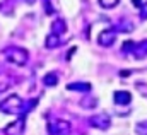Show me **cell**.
<instances>
[{
	"instance_id": "obj_14",
	"label": "cell",
	"mask_w": 147,
	"mask_h": 135,
	"mask_svg": "<svg viewBox=\"0 0 147 135\" xmlns=\"http://www.w3.org/2000/svg\"><path fill=\"white\" fill-rule=\"evenodd\" d=\"M98 2H99V5L103 9H113V7H116L120 3V0H98Z\"/></svg>"
},
{
	"instance_id": "obj_4",
	"label": "cell",
	"mask_w": 147,
	"mask_h": 135,
	"mask_svg": "<svg viewBox=\"0 0 147 135\" xmlns=\"http://www.w3.org/2000/svg\"><path fill=\"white\" fill-rule=\"evenodd\" d=\"M92 128H98V130H108L111 127V118L108 113H96L89 118L87 122Z\"/></svg>"
},
{
	"instance_id": "obj_23",
	"label": "cell",
	"mask_w": 147,
	"mask_h": 135,
	"mask_svg": "<svg viewBox=\"0 0 147 135\" xmlns=\"http://www.w3.org/2000/svg\"><path fill=\"white\" fill-rule=\"evenodd\" d=\"M120 75H121V77H127V75H130V70H123V72H120Z\"/></svg>"
},
{
	"instance_id": "obj_8",
	"label": "cell",
	"mask_w": 147,
	"mask_h": 135,
	"mask_svg": "<svg viewBox=\"0 0 147 135\" xmlns=\"http://www.w3.org/2000/svg\"><path fill=\"white\" fill-rule=\"evenodd\" d=\"M132 55H134L137 60H142V58H146V57H147V39H142V41L135 43Z\"/></svg>"
},
{
	"instance_id": "obj_18",
	"label": "cell",
	"mask_w": 147,
	"mask_h": 135,
	"mask_svg": "<svg viewBox=\"0 0 147 135\" xmlns=\"http://www.w3.org/2000/svg\"><path fill=\"white\" fill-rule=\"evenodd\" d=\"M137 132H139V134H142V135H147V122L137 125Z\"/></svg>"
},
{
	"instance_id": "obj_10",
	"label": "cell",
	"mask_w": 147,
	"mask_h": 135,
	"mask_svg": "<svg viewBox=\"0 0 147 135\" xmlns=\"http://www.w3.org/2000/svg\"><path fill=\"white\" fill-rule=\"evenodd\" d=\"M69 91H75V92H89L91 91V84L89 82H69L67 84Z\"/></svg>"
},
{
	"instance_id": "obj_3",
	"label": "cell",
	"mask_w": 147,
	"mask_h": 135,
	"mask_svg": "<svg viewBox=\"0 0 147 135\" xmlns=\"http://www.w3.org/2000/svg\"><path fill=\"white\" fill-rule=\"evenodd\" d=\"M48 134L50 135H70L72 132V125L70 122L67 120H62V118H57V120H51L48 123Z\"/></svg>"
},
{
	"instance_id": "obj_1",
	"label": "cell",
	"mask_w": 147,
	"mask_h": 135,
	"mask_svg": "<svg viewBox=\"0 0 147 135\" xmlns=\"http://www.w3.org/2000/svg\"><path fill=\"white\" fill-rule=\"evenodd\" d=\"M24 99L19 94H10L5 99L0 101V111L5 115H17L24 116Z\"/></svg>"
},
{
	"instance_id": "obj_7",
	"label": "cell",
	"mask_w": 147,
	"mask_h": 135,
	"mask_svg": "<svg viewBox=\"0 0 147 135\" xmlns=\"http://www.w3.org/2000/svg\"><path fill=\"white\" fill-rule=\"evenodd\" d=\"M113 101H115V104H118V106H127V104L132 103V94L128 91H115Z\"/></svg>"
},
{
	"instance_id": "obj_21",
	"label": "cell",
	"mask_w": 147,
	"mask_h": 135,
	"mask_svg": "<svg viewBox=\"0 0 147 135\" xmlns=\"http://www.w3.org/2000/svg\"><path fill=\"white\" fill-rule=\"evenodd\" d=\"M75 51H77V48H75V46H74V48H70V50H69V55H67V58H70Z\"/></svg>"
},
{
	"instance_id": "obj_5",
	"label": "cell",
	"mask_w": 147,
	"mask_h": 135,
	"mask_svg": "<svg viewBox=\"0 0 147 135\" xmlns=\"http://www.w3.org/2000/svg\"><path fill=\"white\" fill-rule=\"evenodd\" d=\"M116 29L115 28H108V29H103L101 33L98 34V45L99 46H105V48H110L115 45L116 41Z\"/></svg>"
},
{
	"instance_id": "obj_22",
	"label": "cell",
	"mask_w": 147,
	"mask_h": 135,
	"mask_svg": "<svg viewBox=\"0 0 147 135\" xmlns=\"http://www.w3.org/2000/svg\"><path fill=\"white\" fill-rule=\"evenodd\" d=\"M132 3H134L135 7H140V5H142V0H132Z\"/></svg>"
},
{
	"instance_id": "obj_20",
	"label": "cell",
	"mask_w": 147,
	"mask_h": 135,
	"mask_svg": "<svg viewBox=\"0 0 147 135\" xmlns=\"http://www.w3.org/2000/svg\"><path fill=\"white\" fill-rule=\"evenodd\" d=\"M43 3H45V10H46V14H48V16H51V14H53V7H51L50 0H45Z\"/></svg>"
},
{
	"instance_id": "obj_11",
	"label": "cell",
	"mask_w": 147,
	"mask_h": 135,
	"mask_svg": "<svg viewBox=\"0 0 147 135\" xmlns=\"http://www.w3.org/2000/svg\"><path fill=\"white\" fill-rule=\"evenodd\" d=\"M51 33L55 34H65L67 33V22L63 21V19H55L53 22H51Z\"/></svg>"
},
{
	"instance_id": "obj_24",
	"label": "cell",
	"mask_w": 147,
	"mask_h": 135,
	"mask_svg": "<svg viewBox=\"0 0 147 135\" xmlns=\"http://www.w3.org/2000/svg\"><path fill=\"white\" fill-rule=\"evenodd\" d=\"M26 2H28V3H31V2H34V0H26Z\"/></svg>"
},
{
	"instance_id": "obj_15",
	"label": "cell",
	"mask_w": 147,
	"mask_h": 135,
	"mask_svg": "<svg viewBox=\"0 0 147 135\" xmlns=\"http://www.w3.org/2000/svg\"><path fill=\"white\" fill-rule=\"evenodd\" d=\"M134 46H135V41L128 39V41H125V43H123V46H121V51H123V53H130V55H132V51H134Z\"/></svg>"
},
{
	"instance_id": "obj_16",
	"label": "cell",
	"mask_w": 147,
	"mask_h": 135,
	"mask_svg": "<svg viewBox=\"0 0 147 135\" xmlns=\"http://www.w3.org/2000/svg\"><path fill=\"white\" fill-rule=\"evenodd\" d=\"M139 16H140L142 21H147V2H144V3L140 5V14H139Z\"/></svg>"
},
{
	"instance_id": "obj_6",
	"label": "cell",
	"mask_w": 147,
	"mask_h": 135,
	"mask_svg": "<svg viewBox=\"0 0 147 135\" xmlns=\"http://www.w3.org/2000/svg\"><path fill=\"white\" fill-rule=\"evenodd\" d=\"M24 122H26V120H24V116H19V120L10 122V123L3 128V134H5V135H22L24 127H26V123H24Z\"/></svg>"
},
{
	"instance_id": "obj_13",
	"label": "cell",
	"mask_w": 147,
	"mask_h": 135,
	"mask_svg": "<svg viewBox=\"0 0 147 135\" xmlns=\"http://www.w3.org/2000/svg\"><path fill=\"white\" fill-rule=\"evenodd\" d=\"M115 29H116V31L127 33V31H132V29H134V24H132L130 21H121V22H118V24L115 26Z\"/></svg>"
},
{
	"instance_id": "obj_2",
	"label": "cell",
	"mask_w": 147,
	"mask_h": 135,
	"mask_svg": "<svg viewBox=\"0 0 147 135\" xmlns=\"http://www.w3.org/2000/svg\"><path fill=\"white\" fill-rule=\"evenodd\" d=\"M2 55H3V58H5L7 62L14 63V65H17V67H24V65L28 63V60H29L28 51H26L24 48H21V46H9V48H5V50L2 51Z\"/></svg>"
},
{
	"instance_id": "obj_9",
	"label": "cell",
	"mask_w": 147,
	"mask_h": 135,
	"mask_svg": "<svg viewBox=\"0 0 147 135\" xmlns=\"http://www.w3.org/2000/svg\"><path fill=\"white\" fill-rule=\"evenodd\" d=\"M60 45H62V36H60V34L50 33L46 36V39H45V46H46L48 50H55V48H58Z\"/></svg>"
},
{
	"instance_id": "obj_17",
	"label": "cell",
	"mask_w": 147,
	"mask_h": 135,
	"mask_svg": "<svg viewBox=\"0 0 147 135\" xmlns=\"http://www.w3.org/2000/svg\"><path fill=\"white\" fill-rule=\"evenodd\" d=\"M10 86H12V82H10V80H0V92H5Z\"/></svg>"
},
{
	"instance_id": "obj_12",
	"label": "cell",
	"mask_w": 147,
	"mask_h": 135,
	"mask_svg": "<svg viewBox=\"0 0 147 135\" xmlns=\"http://www.w3.org/2000/svg\"><path fill=\"white\" fill-rule=\"evenodd\" d=\"M43 84H45L46 87L57 86V84H58V74H57V72H48V74L43 77Z\"/></svg>"
},
{
	"instance_id": "obj_19",
	"label": "cell",
	"mask_w": 147,
	"mask_h": 135,
	"mask_svg": "<svg viewBox=\"0 0 147 135\" xmlns=\"http://www.w3.org/2000/svg\"><path fill=\"white\" fill-rule=\"evenodd\" d=\"M80 104H82L84 108H86V106H87V108H94V104H96V99H91V101H87V99L84 98V99L80 101Z\"/></svg>"
}]
</instances>
